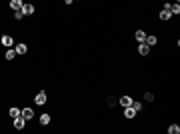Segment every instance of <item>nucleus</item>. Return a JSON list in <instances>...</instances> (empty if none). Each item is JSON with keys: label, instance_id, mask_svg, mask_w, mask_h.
<instances>
[{"label": "nucleus", "instance_id": "1", "mask_svg": "<svg viewBox=\"0 0 180 134\" xmlns=\"http://www.w3.org/2000/svg\"><path fill=\"white\" fill-rule=\"evenodd\" d=\"M46 100H48V96H46V92H44V90H40L38 94L34 96V102H36L38 106H42V104H46Z\"/></svg>", "mask_w": 180, "mask_h": 134}, {"label": "nucleus", "instance_id": "2", "mask_svg": "<svg viewBox=\"0 0 180 134\" xmlns=\"http://www.w3.org/2000/svg\"><path fill=\"white\" fill-rule=\"evenodd\" d=\"M12 120H14V128L16 130H22L24 126H26V120H24L22 116H16V118H12Z\"/></svg>", "mask_w": 180, "mask_h": 134}, {"label": "nucleus", "instance_id": "3", "mask_svg": "<svg viewBox=\"0 0 180 134\" xmlns=\"http://www.w3.org/2000/svg\"><path fill=\"white\" fill-rule=\"evenodd\" d=\"M20 10H22L24 16H30V14H34V10H36V8H34L32 4H22V8H20Z\"/></svg>", "mask_w": 180, "mask_h": 134}, {"label": "nucleus", "instance_id": "4", "mask_svg": "<svg viewBox=\"0 0 180 134\" xmlns=\"http://www.w3.org/2000/svg\"><path fill=\"white\" fill-rule=\"evenodd\" d=\"M148 52H150V46H148L146 42H140V46H138V54H140V56H146Z\"/></svg>", "mask_w": 180, "mask_h": 134}, {"label": "nucleus", "instance_id": "5", "mask_svg": "<svg viewBox=\"0 0 180 134\" xmlns=\"http://www.w3.org/2000/svg\"><path fill=\"white\" fill-rule=\"evenodd\" d=\"M20 116L24 118V120H32V116H34V112H32V108H24L22 112H20Z\"/></svg>", "mask_w": 180, "mask_h": 134}, {"label": "nucleus", "instance_id": "6", "mask_svg": "<svg viewBox=\"0 0 180 134\" xmlns=\"http://www.w3.org/2000/svg\"><path fill=\"white\" fill-rule=\"evenodd\" d=\"M132 98L130 96H120V104H122V108H126V106H132Z\"/></svg>", "mask_w": 180, "mask_h": 134}, {"label": "nucleus", "instance_id": "7", "mask_svg": "<svg viewBox=\"0 0 180 134\" xmlns=\"http://www.w3.org/2000/svg\"><path fill=\"white\" fill-rule=\"evenodd\" d=\"M0 42H2V46H12V42H14V40H12L10 34H4V36L0 38Z\"/></svg>", "mask_w": 180, "mask_h": 134}, {"label": "nucleus", "instance_id": "8", "mask_svg": "<svg viewBox=\"0 0 180 134\" xmlns=\"http://www.w3.org/2000/svg\"><path fill=\"white\" fill-rule=\"evenodd\" d=\"M14 50H16V54H26V52H28V46L24 44V42H20V44H16Z\"/></svg>", "mask_w": 180, "mask_h": 134}, {"label": "nucleus", "instance_id": "9", "mask_svg": "<svg viewBox=\"0 0 180 134\" xmlns=\"http://www.w3.org/2000/svg\"><path fill=\"white\" fill-rule=\"evenodd\" d=\"M124 116H126V118H134L136 116V110L132 106H126V108H124Z\"/></svg>", "mask_w": 180, "mask_h": 134}, {"label": "nucleus", "instance_id": "10", "mask_svg": "<svg viewBox=\"0 0 180 134\" xmlns=\"http://www.w3.org/2000/svg\"><path fill=\"white\" fill-rule=\"evenodd\" d=\"M22 0H10V8L12 10H20V8H22Z\"/></svg>", "mask_w": 180, "mask_h": 134}, {"label": "nucleus", "instance_id": "11", "mask_svg": "<svg viewBox=\"0 0 180 134\" xmlns=\"http://www.w3.org/2000/svg\"><path fill=\"white\" fill-rule=\"evenodd\" d=\"M170 14H172V16L180 14V4H178V2H174V4H170Z\"/></svg>", "mask_w": 180, "mask_h": 134}, {"label": "nucleus", "instance_id": "12", "mask_svg": "<svg viewBox=\"0 0 180 134\" xmlns=\"http://www.w3.org/2000/svg\"><path fill=\"white\" fill-rule=\"evenodd\" d=\"M136 40H138V42H144V40H146V32H144V30H136Z\"/></svg>", "mask_w": 180, "mask_h": 134}, {"label": "nucleus", "instance_id": "13", "mask_svg": "<svg viewBox=\"0 0 180 134\" xmlns=\"http://www.w3.org/2000/svg\"><path fill=\"white\" fill-rule=\"evenodd\" d=\"M20 112H22V110H20V108L12 106L10 110H8V114H10V118H16V116H20Z\"/></svg>", "mask_w": 180, "mask_h": 134}, {"label": "nucleus", "instance_id": "14", "mask_svg": "<svg viewBox=\"0 0 180 134\" xmlns=\"http://www.w3.org/2000/svg\"><path fill=\"white\" fill-rule=\"evenodd\" d=\"M50 114H42V116H40V124H42V126H46V124H50Z\"/></svg>", "mask_w": 180, "mask_h": 134}, {"label": "nucleus", "instance_id": "15", "mask_svg": "<svg viewBox=\"0 0 180 134\" xmlns=\"http://www.w3.org/2000/svg\"><path fill=\"white\" fill-rule=\"evenodd\" d=\"M168 134H180V126H178V124H170V126H168Z\"/></svg>", "mask_w": 180, "mask_h": 134}, {"label": "nucleus", "instance_id": "16", "mask_svg": "<svg viewBox=\"0 0 180 134\" xmlns=\"http://www.w3.org/2000/svg\"><path fill=\"white\" fill-rule=\"evenodd\" d=\"M170 18H172V14H170V10H166V8H164V10L160 12V20H170Z\"/></svg>", "mask_w": 180, "mask_h": 134}, {"label": "nucleus", "instance_id": "17", "mask_svg": "<svg viewBox=\"0 0 180 134\" xmlns=\"http://www.w3.org/2000/svg\"><path fill=\"white\" fill-rule=\"evenodd\" d=\"M144 42H146L148 46H154L158 42V38H156V36H148V34H146V40H144Z\"/></svg>", "mask_w": 180, "mask_h": 134}, {"label": "nucleus", "instance_id": "18", "mask_svg": "<svg viewBox=\"0 0 180 134\" xmlns=\"http://www.w3.org/2000/svg\"><path fill=\"white\" fill-rule=\"evenodd\" d=\"M6 60H12V58H14V56H16V50H14V48H10V50H6Z\"/></svg>", "mask_w": 180, "mask_h": 134}, {"label": "nucleus", "instance_id": "19", "mask_svg": "<svg viewBox=\"0 0 180 134\" xmlns=\"http://www.w3.org/2000/svg\"><path fill=\"white\" fill-rule=\"evenodd\" d=\"M144 100L152 102V100H154V94H152V92H144Z\"/></svg>", "mask_w": 180, "mask_h": 134}, {"label": "nucleus", "instance_id": "20", "mask_svg": "<svg viewBox=\"0 0 180 134\" xmlns=\"http://www.w3.org/2000/svg\"><path fill=\"white\" fill-rule=\"evenodd\" d=\"M14 18H16V20H22V18H24L22 10H14Z\"/></svg>", "mask_w": 180, "mask_h": 134}, {"label": "nucleus", "instance_id": "21", "mask_svg": "<svg viewBox=\"0 0 180 134\" xmlns=\"http://www.w3.org/2000/svg\"><path fill=\"white\" fill-rule=\"evenodd\" d=\"M132 108H134L136 112H140L142 110V104H140V102H132Z\"/></svg>", "mask_w": 180, "mask_h": 134}, {"label": "nucleus", "instance_id": "22", "mask_svg": "<svg viewBox=\"0 0 180 134\" xmlns=\"http://www.w3.org/2000/svg\"><path fill=\"white\" fill-rule=\"evenodd\" d=\"M74 0H64V4H72Z\"/></svg>", "mask_w": 180, "mask_h": 134}, {"label": "nucleus", "instance_id": "23", "mask_svg": "<svg viewBox=\"0 0 180 134\" xmlns=\"http://www.w3.org/2000/svg\"><path fill=\"white\" fill-rule=\"evenodd\" d=\"M176 2H178V0H176Z\"/></svg>", "mask_w": 180, "mask_h": 134}]
</instances>
